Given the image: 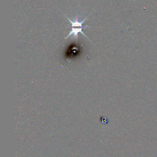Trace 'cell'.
I'll use <instances>...</instances> for the list:
<instances>
[{
	"instance_id": "cell-1",
	"label": "cell",
	"mask_w": 157,
	"mask_h": 157,
	"mask_svg": "<svg viewBox=\"0 0 157 157\" xmlns=\"http://www.w3.org/2000/svg\"><path fill=\"white\" fill-rule=\"evenodd\" d=\"M66 17L67 18L68 21H70L71 23V30L70 33H69V34L65 37V39H67V37H69L70 36H72L73 38H75V39H77L78 35L79 33H81L85 37H87L84 34V33L82 31L83 28H89L88 26H83V24L86 21L87 17L85 18L82 21L79 20V19L78 18L77 16H76V17L74 19H73V20L70 19L69 18H68L66 16Z\"/></svg>"
}]
</instances>
